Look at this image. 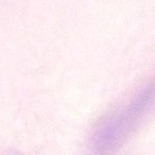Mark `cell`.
Instances as JSON below:
<instances>
[{"instance_id": "6da1fadb", "label": "cell", "mask_w": 155, "mask_h": 155, "mask_svg": "<svg viewBox=\"0 0 155 155\" xmlns=\"http://www.w3.org/2000/svg\"><path fill=\"white\" fill-rule=\"evenodd\" d=\"M153 99V87L148 86L129 104L101 122L92 138L95 151L101 155L117 151L141 124L152 106Z\"/></svg>"}]
</instances>
